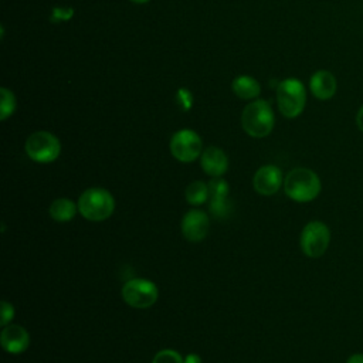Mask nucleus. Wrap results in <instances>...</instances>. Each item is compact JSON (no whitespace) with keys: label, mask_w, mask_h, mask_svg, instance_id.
I'll use <instances>...</instances> for the list:
<instances>
[{"label":"nucleus","mask_w":363,"mask_h":363,"mask_svg":"<svg viewBox=\"0 0 363 363\" xmlns=\"http://www.w3.org/2000/svg\"><path fill=\"white\" fill-rule=\"evenodd\" d=\"M285 194L296 203H309L315 200L320 190L319 176L308 167H295L284 179Z\"/></svg>","instance_id":"f257e3e1"},{"label":"nucleus","mask_w":363,"mask_h":363,"mask_svg":"<svg viewBox=\"0 0 363 363\" xmlns=\"http://www.w3.org/2000/svg\"><path fill=\"white\" fill-rule=\"evenodd\" d=\"M275 123V116L271 105L264 99H255L245 105L241 113V125L247 135L252 138L268 136Z\"/></svg>","instance_id":"f03ea898"},{"label":"nucleus","mask_w":363,"mask_h":363,"mask_svg":"<svg viewBox=\"0 0 363 363\" xmlns=\"http://www.w3.org/2000/svg\"><path fill=\"white\" fill-rule=\"evenodd\" d=\"M79 214L89 221H104L113 214L115 199L102 187L86 189L78 199Z\"/></svg>","instance_id":"7ed1b4c3"},{"label":"nucleus","mask_w":363,"mask_h":363,"mask_svg":"<svg viewBox=\"0 0 363 363\" xmlns=\"http://www.w3.org/2000/svg\"><path fill=\"white\" fill-rule=\"evenodd\" d=\"M277 104L279 112L288 118H298L306 105V89L301 79L285 78L277 86Z\"/></svg>","instance_id":"20e7f679"},{"label":"nucleus","mask_w":363,"mask_h":363,"mask_svg":"<svg viewBox=\"0 0 363 363\" xmlns=\"http://www.w3.org/2000/svg\"><path fill=\"white\" fill-rule=\"evenodd\" d=\"M27 156L37 163H51L61 153L60 139L47 130L31 133L24 145Z\"/></svg>","instance_id":"39448f33"},{"label":"nucleus","mask_w":363,"mask_h":363,"mask_svg":"<svg viewBox=\"0 0 363 363\" xmlns=\"http://www.w3.org/2000/svg\"><path fill=\"white\" fill-rule=\"evenodd\" d=\"M330 244V230L319 220L309 221L301 231L299 245L302 252L309 258L322 257Z\"/></svg>","instance_id":"423d86ee"},{"label":"nucleus","mask_w":363,"mask_h":363,"mask_svg":"<svg viewBox=\"0 0 363 363\" xmlns=\"http://www.w3.org/2000/svg\"><path fill=\"white\" fill-rule=\"evenodd\" d=\"M122 299L132 308L146 309L152 306L159 296V289L155 282L143 278H132L122 286Z\"/></svg>","instance_id":"0eeeda50"},{"label":"nucleus","mask_w":363,"mask_h":363,"mask_svg":"<svg viewBox=\"0 0 363 363\" xmlns=\"http://www.w3.org/2000/svg\"><path fill=\"white\" fill-rule=\"evenodd\" d=\"M170 153L173 157L183 163L194 162L203 153V143L197 132L191 129H180L173 133L170 143Z\"/></svg>","instance_id":"6e6552de"},{"label":"nucleus","mask_w":363,"mask_h":363,"mask_svg":"<svg viewBox=\"0 0 363 363\" xmlns=\"http://www.w3.org/2000/svg\"><path fill=\"white\" fill-rule=\"evenodd\" d=\"M180 227L186 240L191 242H199L203 238H206L208 233V216L203 210L191 208L183 216Z\"/></svg>","instance_id":"1a4fd4ad"},{"label":"nucleus","mask_w":363,"mask_h":363,"mask_svg":"<svg viewBox=\"0 0 363 363\" xmlns=\"http://www.w3.org/2000/svg\"><path fill=\"white\" fill-rule=\"evenodd\" d=\"M284 183L282 172L275 164H265L259 167L252 179L254 189L258 194L262 196H272L275 194Z\"/></svg>","instance_id":"9d476101"},{"label":"nucleus","mask_w":363,"mask_h":363,"mask_svg":"<svg viewBox=\"0 0 363 363\" xmlns=\"http://www.w3.org/2000/svg\"><path fill=\"white\" fill-rule=\"evenodd\" d=\"M0 343L7 353L17 354L28 347L30 335L23 326L9 323L3 326V330L0 333Z\"/></svg>","instance_id":"9b49d317"},{"label":"nucleus","mask_w":363,"mask_h":363,"mask_svg":"<svg viewBox=\"0 0 363 363\" xmlns=\"http://www.w3.org/2000/svg\"><path fill=\"white\" fill-rule=\"evenodd\" d=\"M309 91L319 101H328L337 91L336 77L328 69H318L309 78Z\"/></svg>","instance_id":"f8f14e48"},{"label":"nucleus","mask_w":363,"mask_h":363,"mask_svg":"<svg viewBox=\"0 0 363 363\" xmlns=\"http://www.w3.org/2000/svg\"><path fill=\"white\" fill-rule=\"evenodd\" d=\"M200 164L208 176L221 177L228 169V157L220 147L208 146L200 156Z\"/></svg>","instance_id":"ddd939ff"},{"label":"nucleus","mask_w":363,"mask_h":363,"mask_svg":"<svg viewBox=\"0 0 363 363\" xmlns=\"http://www.w3.org/2000/svg\"><path fill=\"white\" fill-rule=\"evenodd\" d=\"M233 92L235 96H238L240 99H255L257 96H259L261 94V85L259 82L250 75H238L233 79L231 84Z\"/></svg>","instance_id":"4468645a"},{"label":"nucleus","mask_w":363,"mask_h":363,"mask_svg":"<svg viewBox=\"0 0 363 363\" xmlns=\"http://www.w3.org/2000/svg\"><path fill=\"white\" fill-rule=\"evenodd\" d=\"M77 211H78V204H75L72 200L67 197L55 199L48 208L50 217L57 223L71 221L75 217Z\"/></svg>","instance_id":"2eb2a0df"},{"label":"nucleus","mask_w":363,"mask_h":363,"mask_svg":"<svg viewBox=\"0 0 363 363\" xmlns=\"http://www.w3.org/2000/svg\"><path fill=\"white\" fill-rule=\"evenodd\" d=\"M207 199H210V190L207 183L196 180L186 187V200L189 204L200 206L206 203Z\"/></svg>","instance_id":"dca6fc26"},{"label":"nucleus","mask_w":363,"mask_h":363,"mask_svg":"<svg viewBox=\"0 0 363 363\" xmlns=\"http://www.w3.org/2000/svg\"><path fill=\"white\" fill-rule=\"evenodd\" d=\"M0 96H1L0 119L6 121L16 111V96H14V94L9 88H4V86L0 88Z\"/></svg>","instance_id":"f3484780"},{"label":"nucleus","mask_w":363,"mask_h":363,"mask_svg":"<svg viewBox=\"0 0 363 363\" xmlns=\"http://www.w3.org/2000/svg\"><path fill=\"white\" fill-rule=\"evenodd\" d=\"M210 211L217 218H225L231 211V203L227 196H210Z\"/></svg>","instance_id":"a211bd4d"},{"label":"nucleus","mask_w":363,"mask_h":363,"mask_svg":"<svg viewBox=\"0 0 363 363\" xmlns=\"http://www.w3.org/2000/svg\"><path fill=\"white\" fill-rule=\"evenodd\" d=\"M152 363H184V359L176 350L163 349L155 354Z\"/></svg>","instance_id":"6ab92c4d"},{"label":"nucleus","mask_w":363,"mask_h":363,"mask_svg":"<svg viewBox=\"0 0 363 363\" xmlns=\"http://www.w3.org/2000/svg\"><path fill=\"white\" fill-rule=\"evenodd\" d=\"M210 196H228V183L221 177H213L208 183Z\"/></svg>","instance_id":"aec40b11"},{"label":"nucleus","mask_w":363,"mask_h":363,"mask_svg":"<svg viewBox=\"0 0 363 363\" xmlns=\"http://www.w3.org/2000/svg\"><path fill=\"white\" fill-rule=\"evenodd\" d=\"M1 318H0V325L6 326L11 322V319L14 318V306L11 303H9L7 301L1 302V312H0Z\"/></svg>","instance_id":"412c9836"},{"label":"nucleus","mask_w":363,"mask_h":363,"mask_svg":"<svg viewBox=\"0 0 363 363\" xmlns=\"http://www.w3.org/2000/svg\"><path fill=\"white\" fill-rule=\"evenodd\" d=\"M356 126L359 128L360 132H363V105L359 108L356 113Z\"/></svg>","instance_id":"4be33fe9"},{"label":"nucleus","mask_w":363,"mask_h":363,"mask_svg":"<svg viewBox=\"0 0 363 363\" xmlns=\"http://www.w3.org/2000/svg\"><path fill=\"white\" fill-rule=\"evenodd\" d=\"M346 363H363V353H353L347 357Z\"/></svg>","instance_id":"5701e85b"},{"label":"nucleus","mask_w":363,"mask_h":363,"mask_svg":"<svg viewBox=\"0 0 363 363\" xmlns=\"http://www.w3.org/2000/svg\"><path fill=\"white\" fill-rule=\"evenodd\" d=\"M184 363H201V359L196 353H190L184 357Z\"/></svg>","instance_id":"b1692460"},{"label":"nucleus","mask_w":363,"mask_h":363,"mask_svg":"<svg viewBox=\"0 0 363 363\" xmlns=\"http://www.w3.org/2000/svg\"><path fill=\"white\" fill-rule=\"evenodd\" d=\"M129 1H132L135 4H145V3H149L150 0H129Z\"/></svg>","instance_id":"393cba45"}]
</instances>
